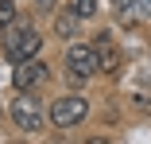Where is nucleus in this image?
<instances>
[{
	"label": "nucleus",
	"instance_id": "obj_1",
	"mask_svg": "<svg viewBox=\"0 0 151 144\" xmlns=\"http://www.w3.org/2000/svg\"><path fill=\"white\" fill-rule=\"evenodd\" d=\"M0 47H4L8 63H23V59H35V55H39L43 35L27 20H16V23H8L4 31H0Z\"/></svg>",
	"mask_w": 151,
	"mask_h": 144
},
{
	"label": "nucleus",
	"instance_id": "obj_2",
	"mask_svg": "<svg viewBox=\"0 0 151 144\" xmlns=\"http://www.w3.org/2000/svg\"><path fill=\"white\" fill-rule=\"evenodd\" d=\"M12 125L19 129V132H39L43 129V105H39V97H35V90H19V97L12 101Z\"/></svg>",
	"mask_w": 151,
	"mask_h": 144
},
{
	"label": "nucleus",
	"instance_id": "obj_3",
	"mask_svg": "<svg viewBox=\"0 0 151 144\" xmlns=\"http://www.w3.org/2000/svg\"><path fill=\"white\" fill-rule=\"evenodd\" d=\"M47 117H50L54 129H74V125H81V121L89 117V101L78 97V94H66V97H58V101L50 105Z\"/></svg>",
	"mask_w": 151,
	"mask_h": 144
},
{
	"label": "nucleus",
	"instance_id": "obj_4",
	"mask_svg": "<svg viewBox=\"0 0 151 144\" xmlns=\"http://www.w3.org/2000/svg\"><path fill=\"white\" fill-rule=\"evenodd\" d=\"M66 70H70L74 82L93 78V74L101 70V63H97V47H93V43H70V51H66Z\"/></svg>",
	"mask_w": 151,
	"mask_h": 144
},
{
	"label": "nucleus",
	"instance_id": "obj_5",
	"mask_svg": "<svg viewBox=\"0 0 151 144\" xmlns=\"http://www.w3.org/2000/svg\"><path fill=\"white\" fill-rule=\"evenodd\" d=\"M47 78H50V66L39 59V55L16 63V70H12V86L16 90H39V86H47Z\"/></svg>",
	"mask_w": 151,
	"mask_h": 144
},
{
	"label": "nucleus",
	"instance_id": "obj_6",
	"mask_svg": "<svg viewBox=\"0 0 151 144\" xmlns=\"http://www.w3.org/2000/svg\"><path fill=\"white\" fill-rule=\"evenodd\" d=\"M93 47H97L101 74H116L124 59H120V47H116V39H112V31H101V35H93Z\"/></svg>",
	"mask_w": 151,
	"mask_h": 144
},
{
	"label": "nucleus",
	"instance_id": "obj_7",
	"mask_svg": "<svg viewBox=\"0 0 151 144\" xmlns=\"http://www.w3.org/2000/svg\"><path fill=\"white\" fill-rule=\"evenodd\" d=\"M78 27H81V16L66 8L62 16L54 20V35H58V39H74V35H78Z\"/></svg>",
	"mask_w": 151,
	"mask_h": 144
},
{
	"label": "nucleus",
	"instance_id": "obj_8",
	"mask_svg": "<svg viewBox=\"0 0 151 144\" xmlns=\"http://www.w3.org/2000/svg\"><path fill=\"white\" fill-rule=\"evenodd\" d=\"M116 20L128 23V27H132V23H143L139 12H136V0H116Z\"/></svg>",
	"mask_w": 151,
	"mask_h": 144
},
{
	"label": "nucleus",
	"instance_id": "obj_9",
	"mask_svg": "<svg viewBox=\"0 0 151 144\" xmlns=\"http://www.w3.org/2000/svg\"><path fill=\"white\" fill-rule=\"evenodd\" d=\"M70 12H78L81 20H93L101 12V0H70Z\"/></svg>",
	"mask_w": 151,
	"mask_h": 144
},
{
	"label": "nucleus",
	"instance_id": "obj_10",
	"mask_svg": "<svg viewBox=\"0 0 151 144\" xmlns=\"http://www.w3.org/2000/svg\"><path fill=\"white\" fill-rule=\"evenodd\" d=\"M8 23H16V4L12 0H0V31H4Z\"/></svg>",
	"mask_w": 151,
	"mask_h": 144
},
{
	"label": "nucleus",
	"instance_id": "obj_11",
	"mask_svg": "<svg viewBox=\"0 0 151 144\" xmlns=\"http://www.w3.org/2000/svg\"><path fill=\"white\" fill-rule=\"evenodd\" d=\"M136 12H139V20H151V0H136Z\"/></svg>",
	"mask_w": 151,
	"mask_h": 144
},
{
	"label": "nucleus",
	"instance_id": "obj_12",
	"mask_svg": "<svg viewBox=\"0 0 151 144\" xmlns=\"http://www.w3.org/2000/svg\"><path fill=\"white\" fill-rule=\"evenodd\" d=\"M39 4H47V0H39Z\"/></svg>",
	"mask_w": 151,
	"mask_h": 144
}]
</instances>
